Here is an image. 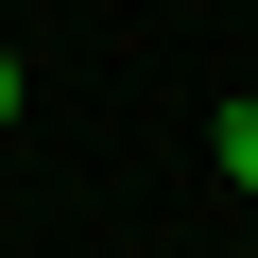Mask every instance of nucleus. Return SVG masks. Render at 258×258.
<instances>
[{
	"label": "nucleus",
	"instance_id": "obj_1",
	"mask_svg": "<svg viewBox=\"0 0 258 258\" xmlns=\"http://www.w3.org/2000/svg\"><path fill=\"white\" fill-rule=\"evenodd\" d=\"M207 172H224V189H258V86H241V103L207 120Z\"/></svg>",
	"mask_w": 258,
	"mask_h": 258
},
{
	"label": "nucleus",
	"instance_id": "obj_2",
	"mask_svg": "<svg viewBox=\"0 0 258 258\" xmlns=\"http://www.w3.org/2000/svg\"><path fill=\"white\" fill-rule=\"evenodd\" d=\"M18 103H35V86H18V52H0V120H18Z\"/></svg>",
	"mask_w": 258,
	"mask_h": 258
}]
</instances>
